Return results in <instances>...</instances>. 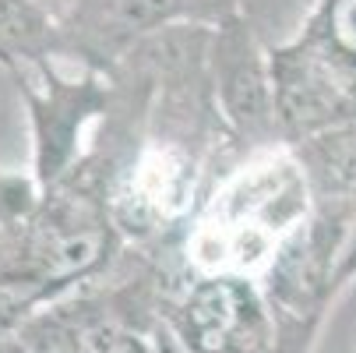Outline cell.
<instances>
[{
	"label": "cell",
	"mask_w": 356,
	"mask_h": 353,
	"mask_svg": "<svg viewBox=\"0 0 356 353\" xmlns=\"http://www.w3.org/2000/svg\"><path fill=\"white\" fill-rule=\"evenodd\" d=\"M209 4L212 0H74V11L92 36L127 39Z\"/></svg>",
	"instance_id": "obj_3"
},
{
	"label": "cell",
	"mask_w": 356,
	"mask_h": 353,
	"mask_svg": "<svg viewBox=\"0 0 356 353\" xmlns=\"http://www.w3.org/2000/svg\"><path fill=\"white\" fill-rule=\"evenodd\" d=\"M311 180L321 194L353 198L356 194V124H335L311 138Z\"/></svg>",
	"instance_id": "obj_4"
},
{
	"label": "cell",
	"mask_w": 356,
	"mask_h": 353,
	"mask_svg": "<svg viewBox=\"0 0 356 353\" xmlns=\"http://www.w3.org/2000/svg\"><path fill=\"white\" fill-rule=\"evenodd\" d=\"M74 353H148L141 339L124 332L117 322H88L71 336Z\"/></svg>",
	"instance_id": "obj_7"
},
{
	"label": "cell",
	"mask_w": 356,
	"mask_h": 353,
	"mask_svg": "<svg viewBox=\"0 0 356 353\" xmlns=\"http://www.w3.org/2000/svg\"><path fill=\"white\" fill-rule=\"evenodd\" d=\"M49 42V22L39 0H0V61L35 57Z\"/></svg>",
	"instance_id": "obj_6"
},
{
	"label": "cell",
	"mask_w": 356,
	"mask_h": 353,
	"mask_svg": "<svg viewBox=\"0 0 356 353\" xmlns=\"http://www.w3.org/2000/svg\"><path fill=\"white\" fill-rule=\"evenodd\" d=\"M300 39L356 78V0H318Z\"/></svg>",
	"instance_id": "obj_5"
},
{
	"label": "cell",
	"mask_w": 356,
	"mask_h": 353,
	"mask_svg": "<svg viewBox=\"0 0 356 353\" xmlns=\"http://www.w3.org/2000/svg\"><path fill=\"white\" fill-rule=\"evenodd\" d=\"M268 81L279 120L303 134L346 124L356 110V78L303 39L272 54Z\"/></svg>",
	"instance_id": "obj_1"
},
{
	"label": "cell",
	"mask_w": 356,
	"mask_h": 353,
	"mask_svg": "<svg viewBox=\"0 0 356 353\" xmlns=\"http://www.w3.org/2000/svg\"><path fill=\"white\" fill-rule=\"evenodd\" d=\"M265 332V315L254 293L236 276H216L191 290L180 336L191 353H254Z\"/></svg>",
	"instance_id": "obj_2"
}]
</instances>
